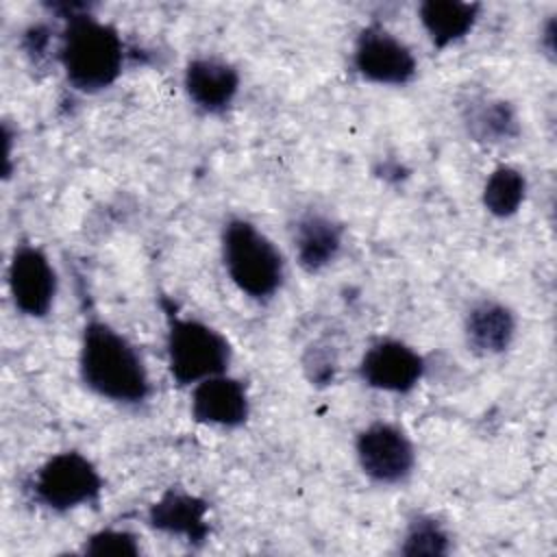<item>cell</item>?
Instances as JSON below:
<instances>
[{
  "instance_id": "obj_1",
  "label": "cell",
  "mask_w": 557,
  "mask_h": 557,
  "mask_svg": "<svg viewBox=\"0 0 557 557\" xmlns=\"http://www.w3.org/2000/svg\"><path fill=\"white\" fill-rule=\"evenodd\" d=\"M78 376L91 394L117 405H141L152 394L148 368L135 344L100 318L83 326Z\"/></svg>"
},
{
  "instance_id": "obj_2",
  "label": "cell",
  "mask_w": 557,
  "mask_h": 557,
  "mask_svg": "<svg viewBox=\"0 0 557 557\" xmlns=\"http://www.w3.org/2000/svg\"><path fill=\"white\" fill-rule=\"evenodd\" d=\"M57 57L74 89L98 94L120 78L126 50L115 26L85 11L65 20Z\"/></svg>"
},
{
  "instance_id": "obj_3",
  "label": "cell",
  "mask_w": 557,
  "mask_h": 557,
  "mask_svg": "<svg viewBox=\"0 0 557 557\" xmlns=\"http://www.w3.org/2000/svg\"><path fill=\"white\" fill-rule=\"evenodd\" d=\"M222 263L231 283L252 300L274 298L285 283V259L250 220L228 218L220 235Z\"/></svg>"
},
{
  "instance_id": "obj_4",
  "label": "cell",
  "mask_w": 557,
  "mask_h": 557,
  "mask_svg": "<svg viewBox=\"0 0 557 557\" xmlns=\"http://www.w3.org/2000/svg\"><path fill=\"white\" fill-rule=\"evenodd\" d=\"M165 359L172 381L181 387H194L209 376L224 374L233 359V348L211 324L168 311Z\"/></svg>"
},
{
  "instance_id": "obj_5",
  "label": "cell",
  "mask_w": 557,
  "mask_h": 557,
  "mask_svg": "<svg viewBox=\"0 0 557 557\" xmlns=\"http://www.w3.org/2000/svg\"><path fill=\"white\" fill-rule=\"evenodd\" d=\"M104 481L96 463L78 450L50 455L33 474L30 494L41 507L65 513L98 503Z\"/></svg>"
},
{
  "instance_id": "obj_6",
  "label": "cell",
  "mask_w": 557,
  "mask_h": 557,
  "mask_svg": "<svg viewBox=\"0 0 557 557\" xmlns=\"http://www.w3.org/2000/svg\"><path fill=\"white\" fill-rule=\"evenodd\" d=\"M355 457L359 470L379 485H400L416 468L411 437L398 424L385 420H374L357 433Z\"/></svg>"
},
{
  "instance_id": "obj_7",
  "label": "cell",
  "mask_w": 557,
  "mask_h": 557,
  "mask_svg": "<svg viewBox=\"0 0 557 557\" xmlns=\"http://www.w3.org/2000/svg\"><path fill=\"white\" fill-rule=\"evenodd\" d=\"M352 67L368 83L403 87L416 78L418 61L400 37L381 24H370L357 35Z\"/></svg>"
},
{
  "instance_id": "obj_8",
  "label": "cell",
  "mask_w": 557,
  "mask_h": 557,
  "mask_svg": "<svg viewBox=\"0 0 557 557\" xmlns=\"http://www.w3.org/2000/svg\"><path fill=\"white\" fill-rule=\"evenodd\" d=\"M7 283L13 307L26 318H46L57 298L59 278L50 257L35 244H15L9 268Z\"/></svg>"
},
{
  "instance_id": "obj_9",
  "label": "cell",
  "mask_w": 557,
  "mask_h": 557,
  "mask_svg": "<svg viewBox=\"0 0 557 557\" xmlns=\"http://www.w3.org/2000/svg\"><path fill=\"white\" fill-rule=\"evenodd\" d=\"M424 370V357L413 346L396 337H381L372 342L357 366V374L368 387L389 394H409L416 389Z\"/></svg>"
},
{
  "instance_id": "obj_10",
  "label": "cell",
  "mask_w": 557,
  "mask_h": 557,
  "mask_svg": "<svg viewBox=\"0 0 557 557\" xmlns=\"http://www.w3.org/2000/svg\"><path fill=\"white\" fill-rule=\"evenodd\" d=\"M242 76L233 63L213 54L191 57L183 70V89L187 100L207 115L228 111L239 94Z\"/></svg>"
},
{
  "instance_id": "obj_11",
  "label": "cell",
  "mask_w": 557,
  "mask_h": 557,
  "mask_svg": "<svg viewBox=\"0 0 557 557\" xmlns=\"http://www.w3.org/2000/svg\"><path fill=\"white\" fill-rule=\"evenodd\" d=\"M189 413L207 426L239 429L250 418L248 387L226 372L209 376L191 387Z\"/></svg>"
},
{
  "instance_id": "obj_12",
  "label": "cell",
  "mask_w": 557,
  "mask_h": 557,
  "mask_svg": "<svg viewBox=\"0 0 557 557\" xmlns=\"http://www.w3.org/2000/svg\"><path fill=\"white\" fill-rule=\"evenodd\" d=\"M209 505L200 496L185 490L163 492L148 509V524L170 537H181L185 542H205L209 535Z\"/></svg>"
},
{
  "instance_id": "obj_13",
  "label": "cell",
  "mask_w": 557,
  "mask_h": 557,
  "mask_svg": "<svg viewBox=\"0 0 557 557\" xmlns=\"http://www.w3.org/2000/svg\"><path fill=\"white\" fill-rule=\"evenodd\" d=\"M292 242L298 265L305 272L315 274L339 257L344 226L322 211H307L292 226Z\"/></svg>"
},
{
  "instance_id": "obj_14",
  "label": "cell",
  "mask_w": 557,
  "mask_h": 557,
  "mask_svg": "<svg viewBox=\"0 0 557 557\" xmlns=\"http://www.w3.org/2000/svg\"><path fill=\"white\" fill-rule=\"evenodd\" d=\"M518 333L516 313L496 298H481L470 305L463 318L466 344L472 352L492 357L509 350Z\"/></svg>"
},
{
  "instance_id": "obj_15",
  "label": "cell",
  "mask_w": 557,
  "mask_h": 557,
  "mask_svg": "<svg viewBox=\"0 0 557 557\" xmlns=\"http://www.w3.org/2000/svg\"><path fill=\"white\" fill-rule=\"evenodd\" d=\"M481 4L461 0H426L418 7V20L437 50L466 39L479 22Z\"/></svg>"
},
{
  "instance_id": "obj_16",
  "label": "cell",
  "mask_w": 557,
  "mask_h": 557,
  "mask_svg": "<svg viewBox=\"0 0 557 557\" xmlns=\"http://www.w3.org/2000/svg\"><path fill=\"white\" fill-rule=\"evenodd\" d=\"M466 126L476 141L487 144L513 139L520 131L516 109L509 102L496 98L472 102L466 113Z\"/></svg>"
},
{
  "instance_id": "obj_17",
  "label": "cell",
  "mask_w": 557,
  "mask_h": 557,
  "mask_svg": "<svg viewBox=\"0 0 557 557\" xmlns=\"http://www.w3.org/2000/svg\"><path fill=\"white\" fill-rule=\"evenodd\" d=\"M527 198V178L513 165L494 168L481 191V200L487 213L494 218H511L520 211Z\"/></svg>"
},
{
  "instance_id": "obj_18",
  "label": "cell",
  "mask_w": 557,
  "mask_h": 557,
  "mask_svg": "<svg viewBox=\"0 0 557 557\" xmlns=\"http://www.w3.org/2000/svg\"><path fill=\"white\" fill-rule=\"evenodd\" d=\"M403 555H448L450 535L442 522L433 516H416L407 522L403 542L398 546Z\"/></svg>"
},
{
  "instance_id": "obj_19",
  "label": "cell",
  "mask_w": 557,
  "mask_h": 557,
  "mask_svg": "<svg viewBox=\"0 0 557 557\" xmlns=\"http://www.w3.org/2000/svg\"><path fill=\"white\" fill-rule=\"evenodd\" d=\"M139 542L137 535L124 529H102L89 535L83 544L85 555H96V557H133L139 555Z\"/></svg>"
}]
</instances>
